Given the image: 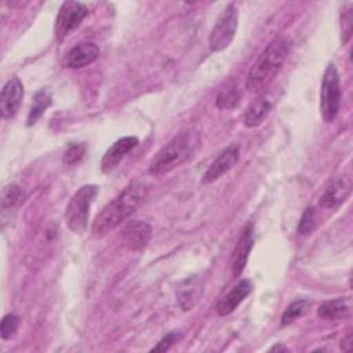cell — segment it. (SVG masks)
I'll return each instance as SVG.
<instances>
[{"mask_svg": "<svg viewBox=\"0 0 353 353\" xmlns=\"http://www.w3.org/2000/svg\"><path fill=\"white\" fill-rule=\"evenodd\" d=\"M254 285L251 280L243 279L240 280L215 306V310L219 316H228L236 310V307L251 294Z\"/></svg>", "mask_w": 353, "mask_h": 353, "instance_id": "14", "label": "cell"}, {"mask_svg": "<svg viewBox=\"0 0 353 353\" xmlns=\"http://www.w3.org/2000/svg\"><path fill=\"white\" fill-rule=\"evenodd\" d=\"M341 106V80L334 62H330L324 70L320 88V112L325 123L335 120Z\"/></svg>", "mask_w": 353, "mask_h": 353, "instance_id": "5", "label": "cell"}, {"mask_svg": "<svg viewBox=\"0 0 353 353\" xmlns=\"http://www.w3.org/2000/svg\"><path fill=\"white\" fill-rule=\"evenodd\" d=\"M98 194L97 185H83L70 197L65 210V222L70 232L81 233L88 223L90 208Z\"/></svg>", "mask_w": 353, "mask_h": 353, "instance_id": "4", "label": "cell"}, {"mask_svg": "<svg viewBox=\"0 0 353 353\" xmlns=\"http://www.w3.org/2000/svg\"><path fill=\"white\" fill-rule=\"evenodd\" d=\"M23 92V84L18 77H11L4 84L0 97V113L3 119H11L18 113Z\"/></svg>", "mask_w": 353, "mask_h": 353, "instance_id": "10", "label": "cell"}, {"mask_svg": "<svg viewBox=\"0 0 353 353\" xmlns=\"http://www.w3.org/2000/svg\"><path fill=\"white\" fill-rule=\"evenodd\" d=\"M23 199H25V193L18 185L15 183L7 185L1 193V208L4 211L15 208L23 201Z\"/></svg>", "mask_w": 353, "mask_h": 353, "instance_id": "21", "label": "cell"}, {"mask_svg": "<svg viewBox=\"0 0 353 353\" xmlns=\"http://www.w3.org/2000/svg\"><path fill=\"white\" fill-rule=\"evenodd\" d=\"M291 51V41L287 37H279L273 40L258 57L251 66L245 87L250 92L259 94L268 88L276 74L283 68L288 54Z\"/></svg>", "mask_w": 353, "mask_h": 353, "instance_id": "2", "label": "cell"}, {"mask_svg": "<svg viewBox=\"0 0 353 353\" xmlns=\"http://www.w3.org/2000/svg\"><path fill=\"white\" fill-rule=\"evenodd\" d=\"M239 156H240V150H239V146L236 143H232V145L226 146L214 159V161L210 164V167L205 170V172L203 174V178H201V182L204 185H208V183H212V182L218 181L229 170H232L234 167V164L239 160Z\"/></svg>", "mask_w": 353, "mask_h": 353, "instance_id": "8", "label": "cell"}, {"mask_svg": "<svg viewBox=\"0 0 353 353\" xmlns=\"http://www.w3.org/2000/svg\"><path fill=\"white\" fill-rule=\"evenodd\" d=\"M314 225H316V210L313 207H307L298 222V228H296L298 234L301 236L310 234L314 229Z\"/></svg>", "mask_w": 353, "mask_h": 353, "instance_id": "25", "label": "cell"}, {"mask_svg": "<svg viewBox=\"0 0 353 353\" xmlns=\"http://www.w3.org/2000/svg\"><path fill=\"white\" fill-rule=\"evenodd\" d=\"M19 325V317L15 313H7L1 319V325H0V335L3 341L11 339L18 330Z\"/></svg>", "mask_w": 353, "mask_h": 353, "instance_id": "23", "label": "cell"}, {"mask_svg": "<svg viewBox=\"0 0 353 353\" xmlns=\"http://www.w3.org/2000/svg\"><path fill=\"white\" fill-rule=\"evenodd\" d=\"M201 291H203V287L197 277H190L183 283H181L176 291V298L183 312H189L196 306V303L200 301Z\"/></svg>", "mask_w": 353, "mask_h": 353, "instance_id": "16", "label": "cell"}, {"mask_svg": "<svg viewBox=\"0 0 353 353\" xmlns=\"http://www.w3.org/2000/svg\"><path fill=\"white\" fill-rule=\"evenodd\" d=\"M288 350H290V349H288L287 346H283V345H280V343H279V345H274L273 347L269 349V352H288Z\"/></svg>", "mask_w": 353, "mask_h": 353, "instance_id": "29", "label": "cell"}, {"mask_svg": "<svg viewBox=\"0 0 353 353\" xmlns=\"http://www.w3.org/2000/svg\"><path fill=\"white\" fill-rule=\"evenodd\" d=\"M98 57H99L98 46L91 41H83L76 44L66 52L63 63L66 68L77 69V68H83L92 63L94 61L98 59Z\"/></svg>", "mask_w": 353, "mask_h": 353, "instance_id": "15", "label": "cell"}, {"mask_svg": "<svg viewBox=\"0 0 353 353\" xmlns=\"http://www.w3.org/2000/svg\"><path fill=\"white\" fill-rule=\"evenodd\" d=\"M254 228L251 223L245 225L239 240L237 244L232 252V262H230V268H232V273L234 277H239L243 270L245 269L251 248L254 247Z\"/></svg>", "mask_w": 353, "mask_h": 353, "instance_id": "11", "label": "cell"}, {"mask_svg": "<svg viewBox=\"0 0 353 353\" xmlns=\"http://www.w3.org/2000/svg\"><path fill=\"white\" fill-rule=\"evenodd\" d=\"M341 26H342V43H347L352 34V10H345L341 15Z\"/></svg>", "mask_w": 353, "mask_h": 353, "instance_id": "26", "label": "cell"}, {"mask_svg": "<svg viewBox=\"0 0 353 353\" xmlns=\"http://www.w3.org/2000/svg\"><path fill=\"white\" fill-rule=\"evenodd\" d=\"M138 142L139 141L137 137H123L113 142V145L105 152L101 159V171L105 174L113 171L124 159V156L138 145Z\"/></svg>", "mask_w": 353, "mask_h": 353, "instance_id": "12", "label": "cell"}, {"mask_svg": "<svg viewBox=\"0 0 353 353\" xmlns=\"http://www.w3.org/2000/svg\"><path fill=\"white\" fill-rule=\"evenodd\" d=\"M85 154V145L84 143H70L68 149L63 152L62 163L66 165L77 164L83 160Z\"/></svg>", "mask_w": 353, "mask_h": 353, "instance_id": "24", "label": "cell"}, {"mask_svg": "<svg viewBox=\"0 0 353 353\" xmlns=\"http://www.w3.org/2000/svg\"><path fill=\"white\" fill-rule=\"evenodd\" d=\"M124 244L134 251H139L148 245L152 237V228L143 221H130L123 229Z\"/></svg>", "mask_w": 353, "mask_h": 353, "instance_id": "13", "label": "cell"}, {"mask_svg": "<svg viewBox=\"0 0 353 353\" xmlns=\"http://www.w3.org/2000/svg\"><path fill=\"white\" fill-rule=\"evenodd\" d=\"M273 108V99L269 98L268 95H261L258 97L248 108L244 114V124L248 128L258 127L262 124V121L268 117Z\"/></svg>", "mask_w": 353, "mask_h": 353, "instance_id": "17", "label": "cell"}, {"mask_svg": "<svg viewBox=\"0 0 353 353\" xmlns=\"http://www.w3.org/2000/svg\"><path fill=\"white\" fill-rule=\"evenodd\" d=\"M51 103H52V95L48 88H40L39 91H36L32 106L26 117V125L28 127L34 125L37 120L43 116V113L50 108Z\"/></svg>", "mask_w": 353, "mask_h": 353, "instance_id": "20", "label": "cell"}, {"mask_svg": "<svg viewBox=\"0 0 353 353\" xmlns=\"http://www.w3.org/2000/svg\"><path fill=\"white\" fill-rule=\"evenodd\" d=\"M352 192V176L341 175L334 178L324 189L319 199V205L323 208H335L341 205Z\"/></svg>", "mask_w": 353, "mask_h": 353, "instance_id": "9", "label": "cell"}, {"mask_svg": "<svg viewBox=\"0 0 353 353\" xmlns=\"http://www.w3.org/2000/svg\"><path fill=\"white\" fill-rule=\"evenodd\" d=\"M239 26V12L233 3L226 4L223 11L219 14L214 28L210 32L208 46L211 51L219 52L229 47L233 41Z\"/></svg>", "mask_w": 353, "mask_h": 353, "instance_id": "6", "label": "cell"}, {"mask_svg": "<svg viewBox=\"0 0 353 353\" xmlns=\"http://www.w3.org/2000/svg\"><path fill=\"white\" fill-rule=\"evenodd\" d=\"M243 97L240 85L234 80L226 81L216 92L215 106L221 110H232L239 106Z\"/></svg>", "mask_w": 353, "mask_h": 353, "instance_id": "18", "label": "cell"}, {"mask_svg": "<svg viewBox=\"0 0 353 353\" xmlns=\"http://www.w3.org/2000/svg\"><path fill=\"white\" fill-rule=\"evenodd\" d=\"M88 15V8L84 3L80 1H63L59 7L54 34L57 40H63L68 34H70L81 21Z\"/></svg>", "mask_w": 353, "mask_h": 353, "instance_id": "7", "label": "cell"}, {"mask_svg": "<svg viewBox=\"0 0 353 353\" xmlns=\"http://www.w3.org/2000/svg\"><path fill=\"white\" fill-rule=\"evenodd\" d=\"M341 349L345 352H350L353 349V342H352V334H347L342 342H341Z\"/></svg>", "mask_w": 353, "mask_h": 353, "instance_id": "28", "label": "cell"}, {"mask_svg": "<svg viewBox=\"0 0 353 353\" xmlns=\"http://www.w3.org/2000/svg\"><path fill=\"white\" fill-rule=\"evenodd\" d=\"M310 303L307 299H296L294 302H291L285 310L283 312L281 316V325H290L291 323H294L296 319L302 317L307 309H309Z\"/></svg>", "mask_w": 353, "mask_h": 353, "instance_id": "22", "label": "cell"}, {"mask_svg": "<svg viewBox=\"0 0 353 353\" xmlns=\"http://www.w3.org/2000/svg\"><path fill=\"white\" fill-rule=\"evenodd\" d=\"M179 332H176V331H172V332H170V334H167L156 346H153L150 350L152 352H165V350H168L178 339H179Z\"/></svg>", "mask_w": 353, "mask_h": 353, "instance_id": "27", "label": "cell"}, {"mask_svg": "<svg viewBox=\"0 0 353 353\" xmlns=\"http://www.w3.org/2000/svg\"><path fill=\"white\" fill-rule=\"evenodd\" d=\"M199 141V134L193 130L179 132L153 156L149 164V174L157 176L175 170L192 156Z\"/></svg>", "mask_w": 353, "mask_h": 353, "instance_id": "3", "label": "cell"}, {"mask_svg": "<svg viewBox=\"0 0 353 353\" xmlns=\"http://www.w3.org/2000/svg\"><path fill=\"white\" fill-rule=\"evenodd\" d=\"M350 312V299L349 298H335L324 301L317 314L324 320H339L347 316Z\"/></svg>", "mask_w": 353, "mask_h": 353, "instance_id": "19", "label": "cell"}, {"mask_svg": "<svg viewBox=\"0 0 353 353\" xmlns=\"http://www.w3.org/2000/svg\"><path fill=\"white\" fill-rule=\"evenodd\" d=\"M146 200L148 188L142 182H132L97 214L91 225V233L95 237L106 236L130 218Z\"/></svg>", "mask_w": 353, "mask_h": 353, "instance_id": "1", "label": "cell"}]
</instances>
